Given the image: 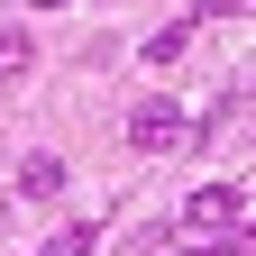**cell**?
Here are the masks:
<instances>
[{
	"mask_svg": "<svg viewBox=\"0 0 256 256\" xmlns=\"http://www.w3.org/2000/svg\"><path fill=\"white\" fill-rule=\"evenodd\" d=\"M192 128H202V119H192L183 101H138V110H128V146H138V156H174V146H192Z\"/></svg>",
	"mask_w": 256,
	"mask_h": 256,
	"instance_id": "cell-1",
	"label": "cell"
},
{
	"mask_svg": "<svg viewBox=\"0 0 256 256\" xmlns=\"http://www.w3.org/2000/svg\"><path fill=\"white\" fill-rule=\"evenodd\" d=\"M28 64H37V46H28V37H0V82H18Z\"/></svg>",
	"mask_w": 256,
	"mask_h": 256,
	"instance_id": "cell-6",
	"label": "cell"
},
{
	"mask_svg": "<svg viewBox=\"0 0 256 256\" xmlns=\"http://www.w3.org/2000/svg\"><path fill=\"white\" fill-rule=\"evenodd\" d=\"M192 10H202V18H229V10H247V0H192Z\"/></svg>",
	"mask_w": 256,
	"mask_h": 256,
	"instance_id": "cell-7",
	"label": "cell"
},
{
	"mask_svg": "<svg viewBox=\"0 0 256 256\" xmlns=\"http://www.w3.org/2000/svg\"><path fill=\"white\" fill-rule=\"evenodd\" d=\"M229 220H238V192H229V183H202V192L183 202V229H192V238H202V229H229Z\"/></svg>",
	"mask_w": 256,
	"mask_h": 256,
	"instance_id": "cell-2",
	"label": "cell"
},
{
	"mask_svg": "<svg viewBox=\"0 0 256 256\" xmlns=\"http://www.w3.org/2000/svg\"><path fill=\"white\" fill-rule=\"evenodd\" d=\"M92 238H101V229H92V220H64V229L37 247V256H92Z\"/></svg>",
	"mask_w": 256,
	"mask_h": 256,
	"instance_id": "cell-4",
	"label": "cell"
},
{
	"mask_svg": "<svg viewBox=\"0 0 256 256\" xmlns=\"http://www.w3.org/2000/svg\"><path fill=\"white\" fill-rule=\"evenodd\" d=\"M37 10H64V0H37Z\"/></svg>",
	"mask_w": 256,
	"mask_h": 256,
	"instance_id": "cell-8",
	"label": "cell"
},
{
	"mask_svg": "<svg viewBox=\"0 0 256 256\" xmlns=\"http://www.w3.org/2000/svg\"><path fill=\"white\" fill-rule=\"evenodd\" d=\"M192 55V28H156V37H146V64H183Z\"/></svg>",
	"mask_w": 256,
	"mask_h": 256,
	"instance_id": "cell-5",
	"label": "cell"
},
{
	"mask_svg": "<svg viewBox=\"0 0 256 256\" xmlns=\"http://www.w3.org/2000/svg\"><path fill=\"white\" fill-rule=\"evenodd\" d=\"M10 192H18V202H55V192H64V156H46V146L18 156V183Z\"/></svg>",
	"mask_w": 256,
	"mask_h": 256,
	"instance_id": "cell-3",
	"label": "cell"
}]
</instances>
